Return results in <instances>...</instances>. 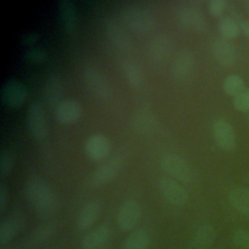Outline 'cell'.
I'll return each instance as SVG.
<instances>
[{
    "instance_id": "cell-1",
    "label": "cell",
    "mask_w": 249,
    "mask_h": 249,
    "mask_svg": "<svg viewBox=\"0 0 249 249\" xmlns=\"http://www.w3.org/2000/svg\"><path fill=\"white\" fill-rule=\"evenodd\" d=\"M25 197L37 213L51 215L56 208V196L53 189L39 178H30L24 185Z\"/></svg>"
},
{
    "instance_id": "cell-2",
    "label": "cell",
    "mask_w": 249,
    "mask_h": 249,
    "mask_svg": "<svg viewBox=\"0 0 249 249\" xmlns=\"http://www.w3.org/2000/svg\"><path fill=\"white\" fill-rule=\"evenodd\" d=\"M125 24L136 33H147L156 24L155 15L138 5L125 6L122 11Z\"/></svg>"
},
{
    "instance_id": "cell-3",
    "label": "cell",
    "mask_w": 249,
    "mask_h": 249,
    "mask_svg": "<svg viewBox=\"0 0 249 249\" xmlns=\"http://www.w3.org/2000/svg\"><path fill=\"white\" fill-rule=\"evenodd\" d=\"M83 78L88 89L98 98L106 100L112 95V87L107 77L96 67L87 65L83 69Z\"/></svg>"
},
{
    "instance_id": "cell-4",
    "label": "cell",
    "mask_w": 249,
    "mask_h": 249,
    "mask_svg": "<svg viewBox=\"0 0 249 249\" xmlns=\"http://www.w3.org/2000/svg\"><path fill=\"white\" fill-rule=\"evenodd\" d=\"M160 166L171 178L178 179L184 183H190L192 181L193 172L190 165L177 154H163L160 158Z\"/></svg>"
},
{
    "instance_id": "cell-5",
    "label": "cell",
    "mask_w": 249,
    "mask_h": 249,
    "mask_svg": "<svg viewBox=\"0 0 249 249\" xmlns=\"http://www.w3.org/2000/svg\"><path fill=\"white\" fill-rule=\"evenodd\" d=\"M26 124L32 137L42 141L48 136V124L41 103L32 102L26 111Z\"/></svg>"
},
{
    "instance_id": "cell-6",
    "label": "cell",
    "mask_w": 249,
    "mask_h": 249,
    "mask_svg": "<svg viewBox=\"0 0 249 249\" xmlns=\"http://www.w3.org/2000/svg\"><path fill=\"white\" fill-rule=\"evenodd\" d=\"M124 162V160L122 155L112 157L92 172L89 177V184L93 187H100L109 183L121 171Z\"/></svg>"
},
{
    "instance_id": "cell-7",
    "label": "cell",
    "mask_w": 249,
    "mask_h": 249,
    "mask_svg": "<svg viewBox=\"0 0 249 249\" xmlns=\"http://www.w3.org/2000/svg\"><path fill=\"white\" fill-rule=\"evenodd\" d=\"M142 214L141 205L135 199L124 200L119 208L117 222L124 231H131L139 222Z\"/></svg>"
},
{
    "instance_id": "cell-8",
    "label": "cell",
    "mask_w": 249,
    "mask_h": 249,
    "mask_svg": "<svg viewBox=\"0 0 249 249\" xmlns=\"http://www.w3.org/2000/svg\"><path fill=\"white\" fill-rule=\"evenodd\" d=\"M212 134L217 145L224 151H231L235 147L236 137L232 125L225 119L218 118L212 124Z\"/></svg>"
},
{
    "instance_id": "cell-9",
    "label": "cell",
    "mask_w": 249,
    "mask_h": 249,
    "mask_svg": "<svg viewBox=\"0 0 249 249\" xmlns=\"http://www.w3.org/2000/svg\"><path fill=\"white\" fill-rule=\"evenodd\" d=\"M159 189L162 196L173 205H184L189 199L188 192L171 177H161L159 181Z\"/></svg>"
},
{
    "instance_id": "cell-10",
    "label": "cell",
    "mask_w": 249,
    "mask_h": 249,
    "mask_svg": "<svg viewBox=\"0 0 249 249\" xmlns=\"http://www.w3.org/2000/svg\"><path fill=\"white\" fill-rule=\"evenodd\" d=\"M27 95L25 87L16 79L6 81L1 89V100L9 108H18Z\"/></svg>"
},
{
    "instance_id": "cell-11",
    "label": "cell",
    "mask_w": 249,
    "mask_h": 249,
    "mask_svg": "<svg viewBox=\"0 0 249 249\" xmlns=\"http://www.w3.org/2000/svg\"><path fill=\"white\" fill-rule=\"evenodd\" d=\"M107 37L112 45L122 53H128L132 49V41L123 25L115 18H109L105 24Z\"/></svg>"
},
{
    "instance_id": "cell-12",
    "label": "cell",
    "mask_w": 249,
    "mask_h": 249,
    "mask_svg": "<svg viewBox=\"0 0 249 249\" xmlns=\"http://www.w3.org/2000/svg\"><path fill=\"white\" fill-rule=\"evenodd\" d=\"M196 68V57L194 53L188 49L181 50L175 56L172 65V72L174 77L185 82L192 78Z\"/></svg>"
},
{
    "instance_id": "cell-13",
    "label": "cell",
    "mask_w": 249,
    "mask_h": 249,
    "mask_svg": "<svg viewBox=\"0 0 249 249\" xmlns=\"http://www.w3.org/2000/svg\"><path fill=\"white\" fill-rule=\"evenodd\" d=\"M215 60L222 66H231L236 60V51L233 44L223 37L215 38L210 46Z\"/></svg>"
},
{
    "instance_id": "cell-14",
    "label": "cell",
    "mask_w": 249,
    "mask_h": 249,
    "mask_svg": "<svg viewBox=\"0 0 249 249\" xmlns=\"http://www.w3.org/2000/svg\"><path fill=\"white\" fill-rule=\"evenodd\" d=\"M177 18L186 28L195 31H203L206 21L199 9L193 5H183L177 11Z\"/></svg>"
},
{
    "instance_id": "cell-15",
    "label": "cell",
    "mask_w": 249,
    "mask_h": 249,
    "mask_svg": "<svg viewBox=\"0 0 249 249\" xmlns=\"http://www.w3.org/2000/svg\"><path fill=\"white\" fill-rule=\"evenodd\" d=\"M172 38L166 33H160L156 35L149 44V57L153 62L160 63L169 56L172 52Z\"/></svg>"
},
{
    "instance_id": "cell-16",
    "label": "cell",
    "mask_w": 249,
    "mask_h": 249,
    "mask_svg": "<svg viewBox=\"0 0 249 249\" xmlns=\"http://www.w3.org/2000/svg\"><path fill=\"white\" fill-rule=\"evenodd\" d=\"M83 112L82 105L75 98H66L54 108V115L60 124H70L77 122Z\"/></svg>"
},
{
    "instance_id": "cell-17",
    "label": "cell",
    "mask_w": 249,
    "mask_h": 249,
    "mask_svg": "<svg viewBox=\"0 0 249 249\" xmlns=\"http://www.w3.org/2000/svg\"><path fill=\"white\" fill-rule=\"evenodd\" d=\"M63 81L57 74L50 75L44 84L43 97L50 108H55L62 101Z\"/></svg>"
},
{
    "instance_id": "cell-18",
    "label": "cell",
    "mask_w": 249,
    "mask_h": 249,
    "mask_svg": "<svg viewBox=\"0 0 249 249\" xmlns=\"http://www.w3.org/2000/svg\"><path fill=\"white\" fill-rule=\"evenodd\" d=\"M110 139L101 133L90 135L85 142V151L87 155L94 160L104 159L110 152Z\"/></svg>"
},
{
    "instance_id": "cell-19",
    "label": "cell",
    "mask_w": 249,
    "mask_h": 249,
    "mask_svg": "<svg viewBox=\"0 0 249 249\" xmlns=\"http://www.w3.org/2000/svg\"><path fill=\"white\" fill-rule=\"evenodd\" d=\"M157 125V118L149 108H140L132 116V126L140 134L154 132Z\"/></svg>"
},
{
    "instance_id": "cell-20",
    "label": "cell",
    "mask_w": 249,
    "mask_h": 249,
    "mask_svg": "<svg viewBox=\"0 0 249 249\" xmlns=\"http://www.w3.org/2000/svg\"><path fill=\"white\" fill-rule=\"evenodd\" d=\"M111 229L109 225L102 224L89 233H87L82 241L81 246L83 249H96L104 245L110 238Z\"/></svg>"
},
{
    "instance_id": "cell-21",
    "label": "cell",
    "mask_w": 249,
    "mask_h": 249,
    "mask_svg": "<svg viewBox=\"0 0 249 249\" xmlns=\"http://www.w3.org/2000/svg\"><path fill=\"white\" fill-rule=\"evenodd\" d=\"M215 239V229L211 225H202L194 233L187 249H209Z\"/></svg>"
},
{
    "instance_id": "cell-22",
    "label": "cell",
    "mask_w": 249,
    "mask_h": 249,
    "mask_svg": "<svg viewBox=\"0 0 249 249\" xmlns=\"http://www.w3.org/2000/svg\"><path fill=\"white\" fill-rule=\"evenodd\" d=\"M22 216L15 213L6 217L0 224V243L1 245L7 244L18 234L22 227Z\"/></svg>"
},
{
    "instance_id": "cell-23",
    "label": "cell",
    "mask_w": 249,
    "mask_h": 249,
    "mask_svg": "<svg viewBox=\"0 0 249 249\" xmlns=\"http://www.w3.org/2000/svg\"><path fill=\"white\" fill-rule=\"evenodd\" d=\"M58 16L61 24L66 32L72 33L77 26V10L71 0H61L58 2Z\"/></svg>"
},
{
    "instance_id": "cell-24",
    "label": "cell",
    "mask_w": 249,
    "mask_h": 249,
    "mask_svg": "<svg viewBox=\"0 0 249 249\" xmlns=\"http://www.w3.org/2000/svg\"><path fill=\"white\" fill-rule=\"evenodd\" d=\"M100 210L101 206L98 201L92 200L85 204L80 210V213L77 218L78 229L81 231H86L89 228H90L99 216Z\"/></svg>"
},
{
    "instance_id": "cell-25",
    "label": "cell",
    "mask_w": 249,
    "mask_h": 249,
    "mask_svg": "<svg viewBox=\"0 0 249 249\" xmlns=\"http://www.w3.org/2000/svg\"><path fill=\"white\" fill-rule=\"evenodd\" d=\"M229 200L236 211L249 215V189L244 187L232 188L229 193Z\"/></svg>"
},
{
    "instance_id": "cell-26",
    "label": "cell",
    "mask_w": 249,
    "mask_h": 249,
    "mask_svg": "<svg viewBox=\"0 0 249 249\" xmlns=\"http://www.w3.org/2000/svg\"><path fill=\"white\" fill-rule=\"evenodd\" d=\"M122 70L127 82L133 86L138 87L143 83L144 75L140 65L130 58L122 60Z\"/></svg>"
},
{
    "instance_id": "cell-27",
    "label": "cell",
    "mask_w": 249,
    "mask_h": 249,
    "mask_svg": "<svg viewBox=\"0 0 249 249\" xmlns=\"http://www.w3.org/2000/svg\"><path fill=\"white\" fill-rule=\"evenodd\" d=\"M151 237L149 232L144 229L133 231L124 241V249H148Z\"/></svg>"
},
{
    "instance_id": "cell-28",
    "label": "cell",
    "mask_w": 249,
    "mask_h": 249,
    "mask_svg": "<svg viewBox=\"0 0 249 249\" xmlns=\"http://www.w3.org/2000/svg\"><path fill=\"white\" fill-rule=\"evenodd\" d=\"M218 31L221 37L231 40L239 35L241 29L239 23L233 18L224 17L218 22Z\"/></svg>"
},
{
    "instance_id": "cell-29",
    "label": "cell",
    "mask_w": 249,
    "mask_h": 249,
    "mask_svg": "<svg viewBox=\"0 0 249 249\" xmlns=\"http://www.w3.org/2000/svg\"><path fill=\"white\" fill-rule=\"evenodd\" d=\"M222 88L226 94L235 97L244 89V81L239 75L231 74L224 79Z\"/></svg>"
},
{
    "instance_id": "cell-30",
    "label": "cell",
    "mask_w": 249,
    "mask_h": 249,
    "mask_svg": "<svg viewBox=\"0 0 249 249\" xmlns=\"http://www.w3.org/2000/svg\"><path fill=\"white\" fill-rule=\"evenodd\" d=\"M54 229H55V226L53 223L48 222V223L42 224L38 226L36 230L33 231L31 238L33 241H36V242L44 241L53 233Z\"/></svg>"
},
{
    "instance_id": "cell-31",
    "label": "cell",
    "mask_w": 249,
    "mask_h": 249,
    "mask_svg": "<svg viewBox=\"0 0 249 249\" xmlns=\"http://www.w3.org/2000/svg\"><path fill=\"white\" fill-rule=\"evenodd\" d=\"M46 55H47L46 51L43 48L35 47V46L28 48L23 53L24 58L27 61L33 62V63H38L43 61L46 58Z\"/></svg>"
},
{
    "instance_id": "cell-32",
    "label": "cell",
    "mask_w": 249,
    "mask_h": 249,
    "mask_svg": "<svg viewBox=\"0 0 249 249\" xmlns=\"http://www.w3.org/2000/svg\"><path fill=\"white\" fill-rule=\"evenodd\" d=\"M233 107L242 113L249 112V89H244L239 94L233 97Z\"/></svg>"
},
{
    "instance_id": "cell-33",
    "label": "cell",
    "mask_w": 249,
    "mask_h": 249,
    "mask_svg": "<svg viewBox=\"0 0 249 249\" xmlns=\"http://www.w3.org/2000/svg\"><path fill=\"white\" fill-rule=\"evenodd\" d=\"M14 165L13 154L7 150L2 151L0 155V173L2 176H6L10 173Z\"/></svg>"
},
{
    "instance_id": "cell-34",
    "label": "cell",
    "mask_w": 249,
    "mask_h": 249,
    "mask_svg": "<svg viewBox=\"0 0 249 249\" xmlns=\"http://www.w3.org/2000/svg\"><path fill=\"white\" fill-rule=\"evenodd\" d=\"M233 243L240 249H249V232L244 230H237L233 234Z\"/></svg>"
},
{
    "instance_id": "cell-35",
    "label": "cell",
    "mask_w": 249,
    "mask_h": 249,
    "mask_svg": "<svg viewBox=\"0 0 249 249\" xmlns=\"http://www.w3.org/2000/svg\"><path fill=\"white\" fill-rule=\"evenodd\" d=\"M227 8L225 0H211L208 2V11L214 17L221 16Z\"/></svg>"
},
{
    "instance_id": "cell-36",
    "label": "cell",
    "mask_w": 249,
    "mask_h": 249,
    "mask_svg": "<svg viewBox=\"0 0 249 249\" xmlns=\"http://www.w3.org/2000/svg\"><path fill=\"white\" fill-rule=\"evenodd\" d=\"M8 202V191L5 185L1 184L0 186V210L3 211Z\"/></svg>"
},
{
    "instance_id": "cell-37",
    "label": "cell",
    "mask_w": 249,
    "mask_h": 249,
    "mask_svg": "<svg viewBox=\"0 0 249 249\" xmlns=\"http://www.w3.org/2000/svg\"><path fill=\"white\" fill-rule=\"evenodd\" d=\"M38 34L35 32H29V33H25L22 37H21V41L24 45H32L36 40H37Z\"/></svg>"
},
{
    "instance_id": "cell-38",
    "label": "cell",
    "mask_w": 249,
    "mask_h": 249,
    "mask_svg": "<svg viewBox=\"0 0 249 249\" xmlns=\"http://www.w3.org/2000/svg\"><path fill=\"white\" fill-rule=\"evenodd\" d=\"M239 26L244 35L249 39V20H241L239 22Z\"/></svg>"
},
{
    "instance_id": "cell-39",
    "label": "cell",
    "mask_w": 249,
    "mask_h": 249,
    "mask_svg": "<svg viewBox=\"0 0 249 249\" xmlns=\"http://www.w3.org/2000/svg\"><path fill=\"white\" fill-rule=\"evenodd\" d=\"M4 249H12V248H4Z\"/></svg>"
}]
</instances>
